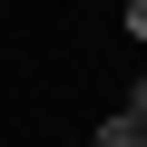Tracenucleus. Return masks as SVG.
Wrapping results in <instances>:
<instances>
[{"label": "nucleus", "mask_w": 147, "mask_h": 147, "mask_svg": "<svg viewBox=\"0 0 147 147\" xmlns=\"http://www.w3.org/2000/svg\"><path fill=\"white\" fill-rule=\"evenodd\" d=\"M98 147H147V118H137V108H108V118H98Z\"/></svg>", "instance_id": "nucleus-1"}, {"label": "nucleus", "mask_w": 147, "mask_h": 147, "mask_svg": "<svg viewBox=\"0 0 147 147\" xmlns=\"http://www.w3.org/2000/svg\"><path fill=\"white\" fill-rule=\"evenodd\" d=\"M118 20H127V39H147V0H127V10H118Z\"/></svg>", "instance_id": "nucleus-2"}, {"label": "nucleus", "mask_w": 147, "mask_h": 147, "mask_svg": "<svg viewBox=\"0 0 147 147\" xmlns=\"http://www.w3.org/2000/svg\"><path fill=\"white\" fill-rule=\"evenodd\" d=\"M118 108H137V118H147V79H127V98H118Z\"/></svg>", "instance_id": "nucleus-3"}]
</instances>
